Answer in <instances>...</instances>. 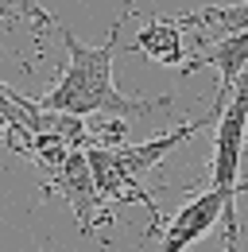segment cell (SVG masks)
I'll return each mask as SVG.
<instances>
[{
  "label": "cell",
  "instance_id": "6da1fadb",
  "mask_svg": "<svg viewBox=\"0 0 248 252\" xmlns=\"http://www.w3.org/2000/svg\"><path fill=\"white\" fill-rule=\"evenodd\" d=\"M66 43V70L62 78L39 97L43 109L55 113H74V117H90V113H109V117H140L152 113V101H132L117 90L113 82V55H117V28L109 32L105 43H82L74 32L59 28Z\"/></svg>",
  "mask_w": 248,
  "mask_h": 252
},
{
  "label": "cell",
  "instance_id": "7a4b0ae2",
  "mask_svg": "<svg viewBox=\"0 0 248 252\" xmlns=\"http://www.w3.org/2000/svg\"><path fill=\"white\" fill-rule=\"evenodd\" d=\"M245 144H248V66L233 82L229 97L221 101L217 113V132H214V167H210V187L241 194V163H245Z\"/></svg>",
  "mask_w": 248,
  "mask_h": 252
},
{
  "label": "cell",
  "instance_id": "3957f363",
  "mask_svg": "<svg viewBox=\"0 0 248 252\" xmlns=\"http://www.w3.org/2000/svg\"><path fill=\"white\" fill-rule=\"evenodd\" d=\"M217 221H225V229H241V225H237V194L210 187L206 194L190 198L183 210L167 221L159 252H186L190 245H198Z\"/></svg>",
  "mask_w": 248,
  "mask_h": 252
},
{
  "label": "cell",
  "instance_id": "277c9868",
  "mask_svg": "<svg viewBox=\"0 0 248 252\" xmlns=\"http://www.w3.org/2000/svg\"><path fill=\"white\" fill-rule=\"evenodd\" d=\"M186 70H198V66H217L221 74V86H217V105L214 113H221V101L229 97L233 82L241 78V70L248 66V28L245 32H229V35H217V43L210 51H202L194 63H183Z\"/></svg>",
  "mask_w": 248,
  "mask_h": 252
},
{
  "label": "cell",
  "instance_id": "5b68a950",
  "mask_svg": "<svg viewBox=\"0 0 248 252\" xmlns=\"http://www.w3.org/2000/svg\"><path fill=\"white\" fill-rule=\"evenodd\" d=\"M62 194L74 202V210H78V221H82V229H90V218H93V202H97V183H93V167H90V156H66L62 163Z\"/></svg>",
  "mask_w": 248,
  "mask_h": 252
},
{
  "label": "cell",
  "instance_id": "8992f818",
  "mask_svg": "<svg viewBox=\"0 0 248 252\" xmlns=\"http://www.w3.org/2000/svg\"><path fill=\"white\" fill-rule=\"evenodd\" d=\"M179 28H183L179 20H152V24H144L140 35H136V51L163 66L183 63V32Z\"/></svg>",
  "mask_w": 248,
  "mask_h": 252
},
{
  "label": "cell",
  "instance_id": "52a82bcc",
  "mask_svg": "<svg viewBox=\"0 0 248 252\" xmlns=\"http://www.w3.org/2000/svg\"><path fill=\"white\" fill-rule=\"evenodd\" d=\"M179 24H202V28H210V35H229V32H245L248 28V0L241 4H225V8H202V12H194V16H186Z\"/></svg>",
  "mask_w": 248,
  "mask_h": 252
},
{
  "label": "cell",
  "instance_id": "ba28073f",
  "mask_svg": "<svg viewBox=\"0 0 248 252\" xmlns=\"http://www.w3.org/2000/svg\"><path fill=\"white\" fill-rule=\"evenodd\" d=\"M12 12H20V16L35 20V24H43V28H55V32H59V24H55V16L43 8V0H12Z\"/></svg>",
  "mask_w": 248,
  "mask_h": 252
},
{
  "label": "cell",
  "instance_id": "9c48e42d",
  "mask_svg": "<svg viewBox=\"0 0 248 252\" xmlns=\"http://www.w3.org/2000/svg\"><path fill=\"white\" fill-rule=\"evenodd\" d=\"M225 249H229V252H241V245H237V229H225Z\"/></svg>",
  "mask_w": 248,
  "mask_h": 252
},
{
  "label": "cell",
  "instance_id": "30bf717a",
  "mask_svg": "<svg viewBox=\"0 0 248 252\" xmlns=\"http://www.w3.org/2000/svg\"><path fill=\"white\" fill-rule=\"evenodd\" d=\"M0 12H12V4H8V0H0Z\"/></svg>",
  "mask_w": 248,
  "mask_h": 252
}]
</instances>
